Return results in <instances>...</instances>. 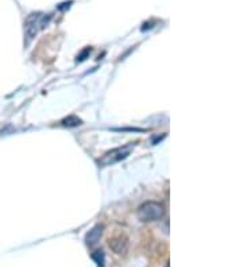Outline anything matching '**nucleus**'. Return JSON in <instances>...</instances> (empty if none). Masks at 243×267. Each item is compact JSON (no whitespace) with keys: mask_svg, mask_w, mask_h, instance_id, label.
<instances>
[{"mask_svg":"<svg viewBox=\"0 0 243 267\" xmlns=\"http://www.w3.org/2000/svg\"><path fill=\"white\" fill-rule=\"evenodd\" d=\"M92 259L95 261L99 267H104V262H106V257H104V252L101 251V250H97L92 254Z\"/></svg>","mask_w":243,"mask_h":267,"instance_id":"obj_7","label":"nucleus"},{"mask_svg":"<svg viewBox=\"0 0 243 267\" xmlns=\"http://www.w3.org/2000/svg\"><path fill=\"white\" fill-rule=\"evenodd\" d=\"M108 246L118 255H124L128 250V237L126 235H117L108 240Z\"/></svg>","mask_w":243,"mask_h":267,"instance_id":"obj_4","label":"nucleus"},{"mask_svg":"<svg viewBox=\"0 0 243 267\" xmlns=\"http://www.w3.org/2000/svg\"><path fill=\"white\" fill-rule=\"evenodd\" d=\"M51 16L47 14H40V12H33L27 16L25 20V37H26V45H29L31 40L34 39L38 34V31L45 29L46 26L49 25V20Z\"/></svg>","mask_w":243,"mask_h":267,"instance_id":"obj_1","label":"nucleus"},{"mask_svg":"<svg viewBox=\"0 0 243 267\" xmlns=\"http://www.w3.org/2000/svg\"><path fill=\"white\" fill-rule=\"evenodd\" d=\"M61 124L65 127H77L80 126V124H82V121H81V119H79L77 116L71 115L68 116V117H65V119H62Z\"/></svg>","mask_w":243,"mask_h":267,"instance_id":"obj_6","label":"nucleus"},{"mask_svg":"<svg viewBox=\"0 0 243 267\" xmlns=\"http://www.w3.org/2000/svg\"><path fill=\"white\" fill-rule=\"evenodd\" d=\"M89 53H91V47H86L85 50L82 51V53H81L80 56L77 57V61H84L86 58V56L89 54Z\"/></svg>","mask_w":243,"mask_h":267,"instance_id":"obj_8","label":"nucleus"},{"mask_svg":"<svg viewBox=\"0 0 243 267\" xmlns=\"http://www.w3.org/2000/svg\"><path fill=\"white\" fill-rule=\"evenodd\" d=\"M72 3H73L72 0H69V1H65V3H61L60 5H57V8H58L60 11H64V10H66V8H69V7L72 5Z\"/></svg>","mask_w":243,"mask_h":267,"instance_id":"obj_9","label":"nucleus"},{"mask_svg":"<svg viewBox=\"0 0 243 267\" xmlns=\"http://www.w3.org/2000/svg\"><path fill=\"white\" fill-rule=\"evenodd\" d=\"M137 216L141 222H157V220L165 216V207L162 205L161 202L157 201L143 202L141 207L138 208Z\"/></svg>","mask_w":243,"mask_h":267,"instance_id":"obj_2","label":"nucleus"},{"mask_svg":"<svg viewBox=\"0 0 243 267\" xmlns=\"http://www.w3.org/2000/svg\"><path fill=\"white\" fill-rule=\"evenodd\" d=\"M131 150H132L131 145L114 149V150L106 153L104 155L101 156L100 159L97 161V163H99V166H111V165H115L118 162L126 159L127 156L131 154Z\"/></svg>","mask_w":243,"mask_h":267,"instance_id":"obj_3","label":"nucleus"},{"mask_svg":"<svg viewBox=\"0 0 243 267\" xmlns=\"http://www.w3.org/2000/svg\"><path fill=\"white\" fill-rule=\"evenodd\" d=\"M103 229L104 227L101 226V224H97L95 227L92 228L91 231L86 233L85 236V243L88 246H95L99 240H100L101 235H103Z\"/></svg>","mask_w":243,"mask_h":267,"instance_id":"obj_5","label":"nucleus"}]
</instances>
